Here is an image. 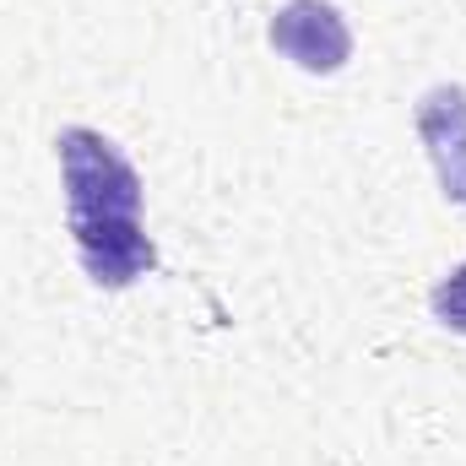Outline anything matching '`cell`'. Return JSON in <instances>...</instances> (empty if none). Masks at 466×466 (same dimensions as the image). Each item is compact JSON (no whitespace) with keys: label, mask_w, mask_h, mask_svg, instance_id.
Segmentation results:
<instances>
[{"label":"cell","mask_w":466,"mask_h":466,"mask_svg":"<svg viewBox=\"0 0 466 466\" xmlns=\"http://www.w3.org/2000/svg\"><path fill=\"white\" fill-rule=\"evenodd\" d=\"M271 49L309 76H337L352 60V27L331 0H288L266 27Z\"/></svg>","instance_id":"cell-2"},{"label":"cell","mask_w":466,"mask_h":466,"mask_svg":"<svg viewBox=\"0 0 466 466\" xmlns=\"http://www.w3.org/2000/svg\"><path fill=\"white\" fill-rule=\"evenodd\" d=\"M412 125L429 147V163L440 174L445 201L466 207V87H456V82L429 87L412 109Z\"/></svg>","instance_id":"cell-4"},{"label":"cell","mask_w":466,"mask_h":466,"mask_svg":"<svg viewBox=\"0 0 466 466\" xmlns=\"http://www.w3.org/2000/svg\"><path fill=\"white\" fill-rule=\"evenodd\" d=\"M429 309H434V320H440L445 331H461V337H466V260L456 266V271H445V277L434 282Z\"/></svg>","instance_id":"cell-5"},{"label":"cell","mask_w":466,"mask_h":466,"mask_svg":"<svg viewBox=\"0 0 466 466\" xmlns=\"http://www.w3.org/2000/svg\"><path fill=\"white\" fill-rule=\"evenodd\" d=\"M60 179H66V223L87 218H141V174L115 141L93 125H66L55 136Z\"/></svg>","instance_id":"cell-1"},{"label":"cell","mask_w":466,"mask_h":466,"mask_svg":"<svg viewBox=\"0 0 466 466\" xmlns=\"http://www.w3.org/2000/svg\"><path fill=\"white\" fill-rule=\"evenodd\" d=\"M71 244H76V260L82 271L98 282V288H130L141 282L152 266H157V244L141 218H87V223H66Z\"/></svg>","instance_id":"cell-3"}]
</instances>
